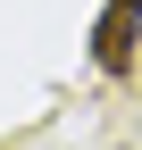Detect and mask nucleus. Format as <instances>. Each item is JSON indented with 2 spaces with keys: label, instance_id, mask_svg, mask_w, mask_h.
I'll list each match as a JSON object with an SVG mask.
<instances>
[{
  "label": "nucleus",
  "instance_id": "nucleus-1",
  "mask_svg": "<svg viewBox=\"0 0 142 150\" xmlns=\"http://www.w3.org/2000/svg\"><path fill=\"white\" fill-rule=\"evenodd\" d=\"M134 33H142V0H109L100 25H92V59L109 67V75H126L134 67Z\"/></svg>",
  "mask_w": 142,
  "mask_h": 150
}]
</instances>
